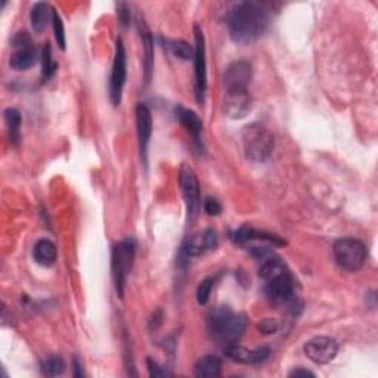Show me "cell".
<instances>
[{"label":"cell","instance_id":"cell-1","mask_svg":"<svg viewBox=\"0 0 378 378\" xmlns=\"http://www.w3.org/2000/svg\"><path fill=\"white\" fill-rule=\"evenodd\" d=\"M269 26V10L263 3H237L227 14V30L234 42L251 43L265 34Z\"/></svg>","mask_w":378,"mask_h":378},{"label":"cell","instance_id":"cell-2","mask_svg":"<svg viewBox=\"0 0 378 378\" xmlns=\"http://www.w3.org/2000/svg\"><path fill=\"white\" fill-rule=\"evenodd\" d=\"M259 275L265 281V293L270 302L287 303L293 300L295 281L281 259L270 256L266 260H263Z\"/></svg>","mask_w":378,"mask_h":378},{"label":"cell","instance_id":"cell-3","mask_svg":"<svg viewBox=\"0 0 378 378\" xmlns=\"http://www.w3.org/2000/svg\"><path fill=\"white\" fill-rule=\"evenodd\" d=\"M210 336L225 345H235L243 337L247 328V318L243 313L234 312L231 307L221 306L210 313L209 320Z\"/></svg>","mask_w":378,"mask_h":378},{"label":"cell","instance_id":"cell-4","mask_svg":"<svg viewBox=\"0 0 378 378\" xmlns=\"http://www.w3.org/2000/svg\"><path fill=\"white\" fill-rule=\"evenodd\" d=\"M243 148L248 160L255 163H263L272 155L273 136L263 124H248L243 130Z\"/></svg>","mask_w":378,"mask_h":378},{"label":"cell","instance_id":"cell-5","mask_svg":"<svg viewBox=\"0 0 378 378\" xmlns=\"http://www.w3.org/2000/svg\"><path fill=\"white\" fill-rule=\"evenodd\" d=\"M135 259V243L132 239H124V241L114 246L112 248V278L116 282V290L120 297L124 294L126 282H128V277L133 266Z\"/></svg>","mask_w":378,"mask_h":378},{"label":"cell","instance_id":"cell-6","mask_svg":"<svg viewBox=\"0 0 378 378\" xmlns=\"http://www.w3.org/2000/svg\"><path fill=\"white\" fill-rule=\"evenodd\" d=\"M336 263L347 272H358L366 260V247L359 239L343 238L333 247Z\"/></svg>","mask_w":378,"mask_h":378},{"label":"cell","instance_id":"cell-7","mask_svg":"<svg viewBox=\"0 0 378 378\" xmlns=\"http://www.w3.org/2000/svg\"><path fill=\"white\" fill-rule=\"evenodd\" d=\"M12 46H14V52L12 55H10V60H9L10 67L17 71L30 70V68L36 64L37 51L36 48H34L28 33L19 31L12 40Z\"/></svg>","mask_w":378,"mask_h":378},{"label":"cell","instance_id":"cell-8","mask_svg":"<svg viewBox=\"0 0 378 378\" xmlns=\"http://www.w3.org/2000/svg\"><path fill=\"white\" fill-rule=\"evenodd\" d=\"M196 48H194V65H196V95L200 104L204 102L207 90V61H205V40L200 26L194 27Z\"/></svg>","mask_w":378,"mask_h":378},{"label":"cell","instance_id":"cell-9","mask_svg":"<svg viewBox=\"0 0 378 378\" xmlns=\"http://www.w3.org/2000/svg\"><path fill=\"white\" fill-rule=\"evenodd\" d=\"M126 77H128V61H126V49L123 40L119 39L116 44V56H114V64L110 78V98L114 105H120L123 89L126 85Z\"/></svg>","mask_w":378,"mask_h":378},{"label":"cell","instance_id":"cell-10","mask_svg":"<svg viewBox=\"0 0 378 378\" xmlns=\"http://www.w3.org/2000/svg\"><path fill=\"white\" fill-rule=\"evenodd\" d=\"M179 183H180L183 200H185V204H187L188 219L189 222H194L197 219V214L200 210V185H198V179L191 167L183 166L180 169Z\"/></svg>","mask_w":378,"mask_h":378},{"label":"cell","instance_id":"cell-11","mask_svg":"<svg viewBox=\"0 0 378 378\" xmlns=\"http://www.w3.org/2000/svg\"><path fill=\"white\" fill-rule=\"evenodd\" d=\"M222 108L226 116L232 120H241L248 116L251 111V96L248 89L225 90Z\"/></svg>","mask_w":378,"mask_h":378},{"label":"cell","instance_id":"cell-12","mask_svg":"<svg viewBox=\"0 0 378 378\" xmlns=\"http://www.w3.org/2000/svg\"><path fill=\"white\" fill-rule=\"evenodd\" d=\"M306 356L315 363L324 365L333 361L338 353V343L331 337H315L304 345Z\"/></svg>","mask_w":378,"mask_h":378},{"label":"cell","instance_id":"cell-13","mask_svg":"<svg viewBox=\"0 0 378 378\" xmlns=\"http://www.w3.org/2000/svg\"><path fill=\"white\" fill-rule=\"evenodd\" d=\"M251 77H253V68L247 61H235L226 68L223 76L225 90L232 89H248Z\"/></svg>","mask_w":378,"mask_h":378},{"label":"cell","instance_id":"cell-14","mask_svg":"<svg viewBox=\"0 0 378 378\" xmlns=\"http://www.w3.org/2000/svg\"><path fill=\"white\" fill-rule=\"evenodd\" d=\"M136 126H137V139H139V151L144 163H146L148 145L153 135V117L146 105L137 104L136 107Z\"/></svg>","mask_w":378,"mask_h":378},{"label":"cell","instance_id":"cell-15","mask_svg":"<svg viewBox=\"0 0 378 378\" xmlns=\"http://www.w3.org/2000/svg\"><path fill=\"white\" fill-rule=\"evenodd\" d=\"M226 356L232 359L238 363H246V365H256L260 363L265 359H268L270 350L268 347H260L256 350H248L246 347L237 346V345H229L225 349Z\"/></svg>","mask_w":378,"mask_h":378},{"label":"cell","instance_id":"cell-16","mask_svg":"<svg viewBox=\"0 0 378 378\" xmlns=\"http://www.w3.org/2000/svg\"><path fill=\"white\" fill-rule=\"evenodd\" d=\"M139 33L144 46V82L148 86L153 77V68H154V39L150 28L146 27L145 22H139Z\"/></svg>","mask_w":378,"mask_h":378},{"label":"cell","instance_id":"cell-17","mask_svg":"<svg viewBox=\"0 0 378 378\" xmlns=\"http://www.w3.org/2000/svg\"><path fill=\"white\" fill-rule=\"evenodd\" d=\"M175 112H176V117H178V120L180 121V124L192 135V137H194V141H196V144H197L200 148H203V142H201V136H203V123H201V119L197 116L196 112L191 111V110L183 108L182 105L176 107Z\"/></svg>","mask_w":378,"mask_h":378},{"label":"cell","instance_id":"cell-18","mask_svg":"<svg viewBox=\"0 0 378 378\" xmlns=\"http://www.w3.org/2000/svg\"><path fill=\"white\" fill-rule=\"evenodd\" d=\"M33 257L36 260L37 265L43 268H51L56 261V247L49 239H39L34 246Z\"/></svg>","mask_w":378,"mask_h":378},{"label":"cell","instance_id":"cell-19","mask_svg":"<svg viewBox=\"0 0 378 378\" xmlns=\"http://www.w3.org/2000/svg\"><path fill=\"white\" fill-rule=\"evenodd\" d=\"M222 372V361L213 356V354H207L198 359V362L194 366V374L198 378H216Z\"/></svg>","mask_w":378,"mask_h":378},{"label":"cell","instance_id":"cell-20","mask_svg":"<svg viewBox=\"0 0 378 378\" xmlns=\"http://www.w3.org/2000/svg\"><path fill=\"white\" fill-rule=\"evenodd\" d=\"M53 12H55V9L51 8V5L48 3H36L33 6L31 9V26L34 28V31L36 33H42L44 31V28L48 27L49 24V21L53 19Z\"/></svg>","mask_w":378,"mask_h":378},{"label":"cell","instance_id":"cell-21","mask_svg":"<svg viewBox=\"0 0 378 378\" xmlns=\"http://www.w3.org/2000/svg\"><path fill=\"white\" fill-rule=\"evenodd\" d=\"M5 121L8 126V132H9V139L10 144L18 145L21 141V123H22V117L17 108H8L5 111Z\"/></svg>","mask_w":378,"mask_h":378},{"label":"cell","instance_id":"cell-22","mask_svg":"<svg viewBox=\"0 0 378 378\" xmlns=\"http://www.w3.org/2000/svg\"><path fill=\"white\" fill-rule=\"evenodd\" d=\"M163 43L166 46V49L171 52V55L176 56V58L179 60H183V61H188L191 58H194V52H192V48L183 40H169V39H163Z\"/></svg>","mask_w":378,"mask_h":378},{"label":"cell","instance_id":"cell-23","mask_svg":"<svg viewBox=\"0 0 378 378\" xmlns=\"http://www.w3.org/2000/svg\"><path fill=\"white\" fill-rule=\"evenodd\" d=\"M64 371H65V363L62 358L56 356V354H52V356H49L42 363V372L48 377L61 375Z\"/></svg>","mask_w":378,"mask_h":378},{"label":"cell","instance_id":"cell-24","mask_svg":"<svg viewBox=\"0 0 378 378\" xmlns=\"http://www.w3.org/2000/svg\"><path fill=\"white\" fill-rule=\"evenodd\" d=\"M42 65H43V78L44 80H49L55 71H56V62L53 61L52 58V49H51V44H44L43 48V52H42Z\"/></svg>","mask_w":378,"mask_h":378},{"label":"cell","instance_id":"cell-25","mask_svg":"<svg viewBox=\"0 0 378 378\" xmlns=\"http://www.w3.org/2000/svg\"><path fill=\"white\" fill-rule=\"evenodd\" d=\"M216 281H217V277H207V278L200 282L198 289H197V302L200 304H203V306L207 304Z\"/></svg>","mask_w":378,"mask_h":378},{"label":"cell","instance_id":"cell-26","mask_svg":"<svg viewBox=\"0 0 378 378\" xmlns=\"http://www.w3.org/2000/svg\"><path fill=\"white\" fill-rule=\"evenodd\" d=\"M52 24H53V31H55V39L56 42H58L60 48L62 51H65V30H64V24H62V18L61 15L56 12H53V19H52Z\"/></svg>","mask_w":378,"mask_h":378},{"label":"cell","instance_id":"cell-27","mask_svg":"<svg viewBox=\"0 0 378 378\" xmlns=\"http://www.w3.org/2000/svg\"><path fill=\"white\" fill-rule=\"evenodd\" d=\"M204 210L210 216H217V214H221V212H222V205L219 201L214 200V198H207L204 203Z\"/></svg>","mask_w":378,"mask_h":378},{"label":"cell","instance_id":"cell-28","mask_svg":"<svg viewBox=\"0 0 378 378\" xmlns=\"http://www.w3.org/2000/svg\"><path fill=\"white\" fill-rule=\"evenodd\" d=\"M148 370H150V375L151 377H167L171 375V372H169L163 366H160L155 361L148 359Z\"/></svg>","mask_w":378,"mask_h":378},{"label":"cell","instance_id":"cell-29","mask_svg":"<svg viewBox=\"0 0 378 378\" xmlns=\"http://www.w3.org/2000/svg\"><path fill=\"white\" fill-rule=\"evenodd\" d=\"M259 329L261 331L263 334H272L278 329V324L275 323L273 319H263L261 323L259 324Z\"/></svg>","mask_w":378,"mask_h":378},{"label":"cell","instance_id":"cell-30","mask_svg":"<svg viewBox=\"0 0 378 378\" xmlns=\"http://www.w3.org/2000/svg\"><path fill=\"white\" fill-rule=\"evenodd\" d=\"M290 377H315V374L309 370H303V368H295L290 372Z\"/></svg>","mask_w":378,"mask_h":378},{"label":"cell","instance_id":"cell-31","mask_svg":"<svg viewBox=\"0 0 378 378\" xmlns=\"http://www.w3.org/2000/svg\"><path fill=\"white\" fill-rule=\"evenodd\" d=\"M74 370H76V377H83L85 375L83 371H80V370H82V363H80V361L77 358L74 359Z\"/></svg>","mask_w":378,"mask_h":378}]
</instances>
